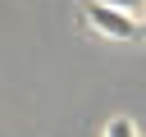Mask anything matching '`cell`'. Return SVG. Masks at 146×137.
Instances as JSON below:
<instances>
[{
	"label": "cell",
	"instance_id": "6da1fadb",
	"mask_svg": "<svg viewBox=\"0 0 146 137\" xmlns=\"http://www.w3.org/2000/svg\"><path fill=\"white\" fill-rule=\"evenodd\" d=\"M87 23L96 32H105V37H119V41L141 37V18L128 14V9H119V5H105V0H91L87 5Z\"/></svg>",
	"mask_w": 146,
	"mask_h": 137
},
{
	"label": "cell",
	"instance_id": "7a4b0ae2",
	"mask_svg": "<svg viewBox=\"0 0 146 137\" xmlns=\"http://www.w3.org/2000/svg\"><path fill=\"white\" fill-rule=\"evenodd\" d=\"M105 137H137V128H132V119H114Z\"/></svg>",
	"mask_w": 146,
	"mask_h": 137
},
{
	"label": "cell",
	"instance_id": "3957f363",
	"mask_svg": "<svg viewBox=\"0 0 146 137\" xmlns=\"http://www.w3.org/2000/svg\"><path fill=\"white\" fill-rule=\"evenodd\" d=\"M105 5H119V9H128V14H146V0H105Z\"/></svg>",
	"mask_w": 146,
	"mask_h": 137
},
{
	"label": "cell",
	"instance_id": "277c9868",
	"mask_svg": "<svg viewBox=\"0 0 146 137\" xmlns=\"http://www.w3.org/2000/svg\"><path fill=\"white\" fill-rule=\"evenodd\" d=\"M141 32H146V14H141Z\"/></svg>",
	"mask_w": 146,
	"mask_h": 137
}]
</instances>
